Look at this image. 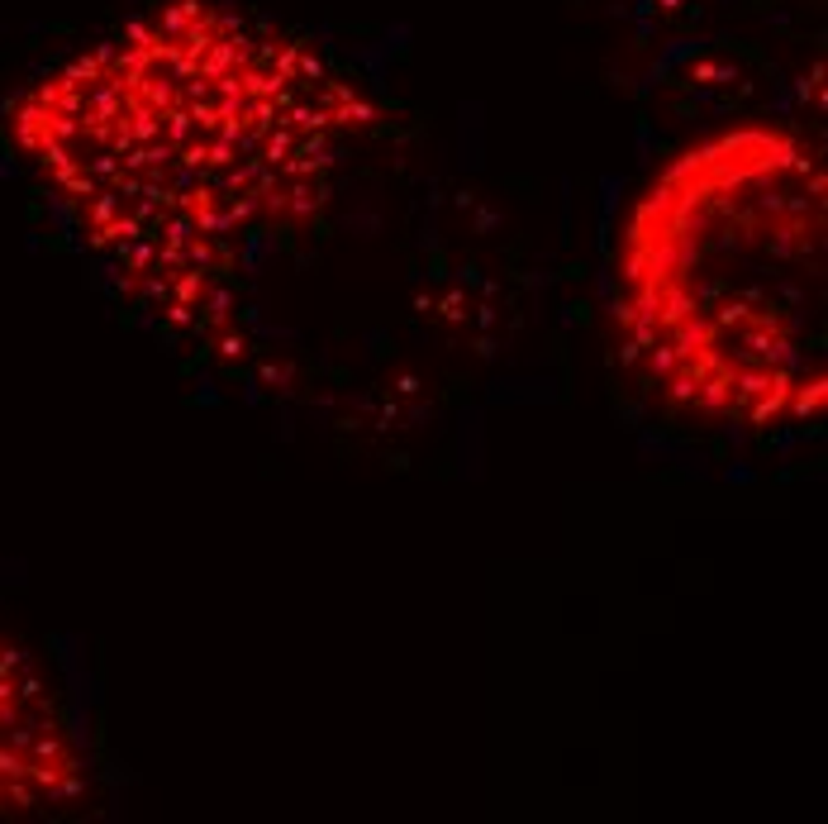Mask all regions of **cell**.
I'll list each match as a JSON object with an SVG mask.
<instances>
[{
    "label": "cell",
    "instance_id": "6da1fadb",
    "mask_svg": "<svg viewBox=\"0 0 828 824\" xmlns=\"http://www.w3.org/2000/svg\"><path fill=\"white\" fill-rule=\"evenodd\" d=\"M367 114L296 38L209 0H172L57 67L19 143L96 243L200 272L205 238L314 196L328 138Z\"/></svg>",
    "mask_w": 828,
    "mask_h": 824
},
{
    "label": "cell",
    "instance_id": "7a4b0ae2",
    "mask_svg": "<svg viewBox=\"0 0 828 824\" xmlns=\"http://www.w3.org/2000/svg\"><path fill=\"white\" fill-rule=\"evenodd\" d=\"M824 191L805 134L742 124L638 196L614 314L671 401L747 424L824 410Z\"/></svg>",
    "mask_w": 828,
    "mask_h": 824
},
{
    "label": "cell",
    "instance_id": "3957f363",
    "mask_svg": "<svg viewBox=\"0 0 828 824\" xmlns=\"http://www.w3.org/2000/svg\"><path fill=\"white\" fill-rule=\"evenodd\" d=\"M19 677H29L24 658L14 648H0V691L14 686ZM72 772H77V758L62 738L57 715L0 724V815L38 810L43 801L72 786Z\"/></svg>",
    "mask_w": 828,
    "mask_h": 824
}]
</instances>
